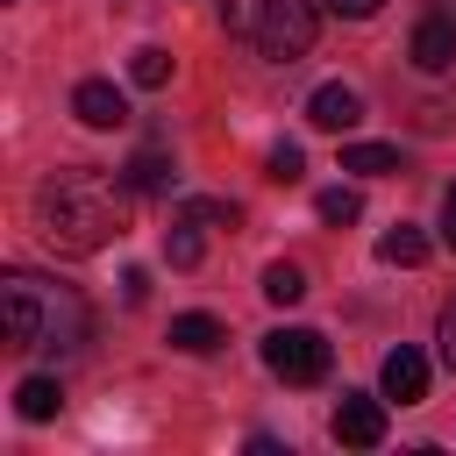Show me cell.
<instances>
[{
	"mask_svg": "<svg viewBox=\"0 0 456 456\" xmlns=\"http://www.w3.org/2000/svg\"><path fill=\"white\" fill-rule=\"evenodd\" d=\"M121 192L128 178H107V171H64L36 192V235L64 256H93L121 235Z\"/></svg>",
	"mask_w": 456,
	"mask_h": 456,
	"instance_id": "cell-1",
	"label": "cell"
},
{
	"mask_svg": "<svg viewBox=\"0 0 456 456\" xmlns=\"http://www.w3.org/2000/svg\"><path fill=\"white\" fill-rule=\"evenodd\" d=\"M0 328H7V349H78L86 299L71 285H43L28 271H7L0 278Z\"/></svg>",
	"mask_w": 456,
	"mask_h": 456,
	"instance_id": "cell-2",
	"label": "cell"
},
{
	"mask_svg": "<svg viewBox=\"0 0 456 456\" xmlns=\"http://www.w3.org/2000/svg\"><path fill=\"white\" fill-rule=\"evenodd\" d=\"M321 7L328 0H221V21H228V36L256 43L278 64H292V57H306V43L321 28Z\"/></svg>",
	"mask_w": 456,
	"mask_h": 456,
	"instance_id": "cell-3",
	"label": "cell"
},
{
	"mask_svg": "<svg viewBox=\"0 0 456 456\" xmlns=\"http://www.w3.org/2000/svg\"><path fill=\"white\" fill-rule=\"evenodd\" d=\"M264 370L285 385H321L328 378V335L321 328H271L264 335Z\"/></svg>",
	"mask_w": 456,
	"mask_h": 456,
	"instance_id": "cell-4",
	"label": "cell"
},
{
	"mask_svg": "<svg viewBox=\"0 0 456 456\" xmlns=\"http://www.w3.org/2000/svg\"><path fill=\"white\" fill-rule=\"evenodd\" d=\"M406 57H413L420 71H449V64H456V0H435V7L413 21Z\"/></svg>",
	"mask_w": 456,
	"mask_h": 456,
	"instance_id": "cell-5",
	"label": "cell"
},
{
	"mask_svg": "<svg viewBox=\"0 0 456 456\" xmlns=\"http://www.w3.org/2000/svg\"><path fill=\"white\" fill-rule=\"evenodd\" d=\"M335 442H342V449H378V442H385V392H342V406H335Z\"/></svg>",
	"mask_w": 456,
	"mask_h": 456,
	"instance_id": "cell-6",
	"label": "cell"
},
{
	"mask_svg": "<svg viewBox=\"0 0 456 456\" xmlns=\"http://www.w3.org/2000/svg\"><path fill=\"white\" fill-rule=\"evenodd\" d=\"M306 121H314V128H328V135L356 128V121H363V100H356V86H342V78L314 86V93H306Z\"/></svg>",
	"mask_w": 456,
	"mask_h": 456,
	"instance_id": "cell-7",
	"label": "cell"
},
{
	"mask_svg": "<svg viewBox=\"0 0 456 456\" xmlns=\"http://www.w3.org/2000/svg\"><path fill=\"white\" fill-rule=\"evenodd\" d=\"M378 392H385V399H399V406H413V399H428V356L399 342V349L385 356V370H378Z\"/></svg>",
	"mask_w": 456,
	"mask_h": 456,
	"instance_id": "cell-8",
	"label": "cell"
},
{
	"mask_svg": "<svg viewBox=\"0 0 456 456\" xmlns=\"http://www.w3.org/2000/svg\"><path fill=\"white\" fill-rule=\"evenodd\" d=\"M71 114H78L86 128H121V121H128V100H121L107 78H86V86L71 93Z\"/></svg>",
	"mask_w": 456,
	"mask_h": 456,
	"instance_id": "cell-9",
	"label": "cell"
},
{
	"mask_svg": "<svg viewBox=\"0 0 456 456\" xmlns=\"http://www.w3.org/2000/svg\"><path fill=\"white\" fill-rule=\"evenodd\" d=\"M128 192H142V200H164L171 185H178V164L164 157V150H142V157H128Z\"/></svg>",
	"mask_w": 456,
	"mask_h": 456,
	"instance_id": "cell-10",
	"label": "cell"
},
{
	"mask_svg": "<svg viewBox=\"0 0 456 456\" xmlns=\"http://www.w3.org/2000/svg\"><path fill=\"white\" fill-rule=\"evenodd\" d=\"M228 335H221V321L214 314H178L171 321V349H185V356H214Z\"/></svg>",
	"mask_w": 456,
	"mask_h": 456,
	"instance_id": "cell-11",
	"label": "cell"
},
{
	"mask_svg": "<svg viewBox=\"0 0 456 456\" xmlns=\"http://www.w3.org/2000/svg\"><path fill=\"white\" fill-rule=\"evenodd\" d=\"M57 406H64V385L57 378H21L14 385V413L21 420H57Z\"/></svg>",
	"mask_w": 456,
	"mask_h": 456,
	"instance_id": "cell-12",
	"label": "cell"
},
{
	"mask_svg": "<svg viewBox=\"0 0 456 456\" xmlns=\"http://www.w3.org/2000/svg\"><path fill=\"white\" fill-rule=\"evenodd\" d=\"M342 171L385 178V171H399V150H392V142H349V150H342Z\"/></svg>",
	"mask_w": 456,
	"mask_h": 456,
	"instance_id": "cell-13",
	"label": "cell"
},
{
	"mask_svg": "<svg viewBox=\"0 0 456 456\" xmlns=\"http://www.w3.org/2000/svg\"><path fill=\"white\" fill-rule=\"evenodd\" d=\"M378 256H385V264H420V256H428V235H420L413 221H399V228L378 235Z\"/></svg>",
	"mask_w": 456,
	"mask_h": 456,
	"instance_id": "cell-14",
	"label": "cell"
},
{
	"mask_svg": "<svg viewBox=\"0 0 456 456\" xmlns=\"http://www.w3.org/2000/svg\"><path fill=\"white\" fill-rule=\"evenodd\" d=\"M128 78H135L142 93H157V86H171V50H157V43H142V50L128 57Z\"/></svg>",
	"mask_w": 456,
	"mask_h": 456,
	"instance_id": "cell-15",
	"label": "cell"
},
{
	"mask_svg": "<svg viewBox=\"0 0 456 456\" xmlns=\"http://www.w3.org/2000/svg\"><path fill=\"white\" fill-rule=\"evenodd\" d=\"M264 299H271V306H299V299H306L299 264H271V271H264Z\"/></svg>",
	"mask_w": 456,
	"mask_h": 456,
	"instance_id": "cell-16",
	"label": "cell"
},
{
	"mask_svg": "<svg viewBox=\"0 0 456 456\" xmlns=\"http://www.w3.org/2000/svg\"><path fill=\"white\" fill-rule=\"evenodd\" d=\"M314 214H321V221H328V228H349V221H356V214H363V200H356V192H349V185H328V192H321V200H314Z\"/></svg>",
	"mask_w": 456,
	"mask_h": 456,
	"instance_id": "cell-17",
	"label": "cell"
},
{
	"mask_svg": "<svg viewBox=\"0 0 456 456\" xmlns=\"http://www.w3.org/2000/svg\"><path fill=\"white\" fill-rule=\"evenodd\" d=\"M164 256H171L178 271H192V264H200V221H185V214H178V221H171V235H164Z\"/></svg>",
	"mask_w": 456,
	"mask_h": 456,
	"instance_id": "cell-18",
	"label": "cell"
},
{
	"mask_svg": "<svg viewBox=\"0 0 456 456\" xmlns=\"http://www.w3.org/2000/svg\"><path fill=\"white\" fill-rule=\"evenodd\" d=\"M264 171H271L278 185H299V178H306V157H299V142H278V150L264 157Z\"/></svg>",
	"mask_w": 456,
	"mask_h": 456,
	"instance_id": "cell-19",
	"label": "cell"
},
{
	"mask_svg": "<svg viewBox=\"0 0 456 456\" xmlns=\"http://www.w3.org/2000/svg\"><path fill=\"white\" fill-rule=\"evenodd\" d=\"M178 214H185V221H200V228H214V221H228V228H235V207H228V200H185Z\"/></svg>",
	"mask_w": 456,
	"mask_h": 456,
	"instance_id": "cell-20",
	"label": "cell"
},
{
	"mask_svg": "<svg viewBox=\"0 0 456 456\" xmlns=\"http://www.w3.org/2000/svg\"><path fill=\"white\" fill-rule=\"evenodd\" d=\"M385 0H328V14H342V21H370Z\"/></svg>",
	"mask_w": 456,
	"mask_h": 456,
	"instance_id": "cell-21",
	"label": "cell"
},
{
	"mask_svg": "<svg viewBox=\"0 0 456 456\" xmlns=\"http://www.w3.org/2000/svg\"><path fill=\"white\" fill-rule=\"evenodd\" d=\"M435 342H442V363L456 370V299H449V314H442V335H435Z\"/></svg>",
	"mask_w": 456,
	"mask_h": 456,
	"instance_id": "cell-22",
	"label": "cell"
},
{
	"mask_svg": "<svg viewBox=\"0 0 456 456\" xmlns=\"http://www.w3.org/2000/svg\"><path fill=\"white\" fill-rule=\"evenodd\" d=\"M442 242H449V249H456V185H449V192H442Z\"/></svg>",
	"mask_w": 456,
	"mask_h": 456,
	"instance_id": "cell-23",
	"label": "cell"
}]
</instances>
